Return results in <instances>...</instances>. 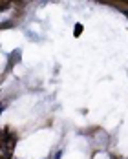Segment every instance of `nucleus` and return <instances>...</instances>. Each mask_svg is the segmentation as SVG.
Segmentation results:
<instances>
[{
	"label": "nucleus",
	"instance_id": "1",
	"mask_svg": "<svg viewBox=\"0 0 128 159\" xmlns=\"http://www.w3.org/2000/svg\"><path fill=\"white\" fill-rule=\"evenodd\" d=\"M18 59H20V49H15V51L11 53V57H9V66H13Z\"/></svg>",
	"mask_w": 128,
	"mask_h": 159
},
{
	"label": "nucleus",
	"instance_id": "2",
	"mask_svg": "<svg viewBox=\"0 0 128 159\" xmlns=\"http://www.w3.org/2000/svg\"><path fill=\"white\" fill-rule=\"evenodd\" d=\"M80 33H82V26L77 24V26H75V30H73V35H80Z\"/></svg>",
	"mask_w": 128,
	"mask_h": 159
},
{
	"label": "nucleus",
	"instance_id": "3",
	"mask_svg": "<svg viewBox=\"0 0 128 159\" xmlns=\"http://www.w3.org/2000/svg\"><path fill=\"white\" fill-rule=\"evenodd\" d=\"M61 156H62V152H57V154H55L51 159H61Z\"/></svg>",
	"mask_w": 128,
	"mask_h": 159
},
{
	"label": "nucleus",
	"instance_id": "4",
	"mask_svg": "<svg viewBox=\"0 0 128 159\" xmlns=\"http://www.w3.org/2000/svg\"><path fill=\"white\" fill-rule=\"evenodd\" d=\"M46 159H49V157H46Z\"/></svg>",
	"mask_w": 128,
	"mask_h": 159
}]
</instances>
